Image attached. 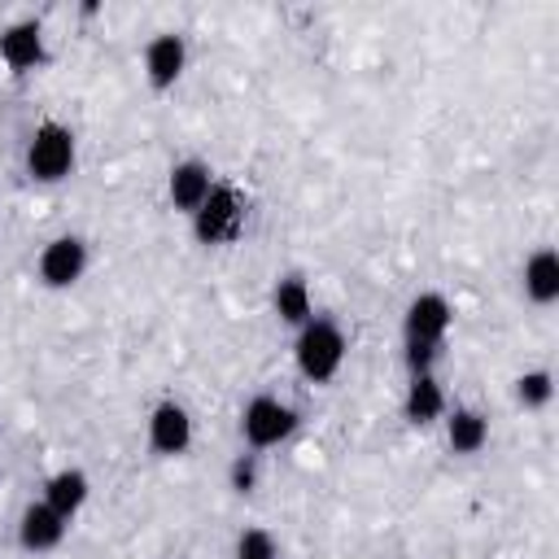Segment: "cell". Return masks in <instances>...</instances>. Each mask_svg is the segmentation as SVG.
Segmentation results:
<instances>
[{"label": "cell", "instance_id": "1", "mask_svg": "<svg viewBox=\"0 0 559 559\" xmlns=\"http://www.w3.org/2000/svg\"><path fill=\"white\" fill-rule=\"evenodd\" d=\"M345 354H349V341H345V332H341V323H336V319L314 314L310 323H301V328H297L293 362H297V371H301L306 380L328 384V380L345 367Z\"/></svg>", "mask_w": 559, "mask_h": 559}, {"label": "cell", "instance_id": "2", "mask_svg": "<svg viewBox=\"0 0 559 559\" xmlns=\"http://www.w3.org/2000/svg\"><path fill=\"white\" fill-rule=\"evenodd\" d=\"M245 223H249V197L236 188V183H218L210 188V197L201 201V210L192 214V236L201 245H236L245 236Z\"/></svg>", "mask_w": 559, "mask_h": 559}, {"label": "cell", "instance_id": "3", "mask_svg": "<svg viewBox=\"0 0 559 559\" xmlns=\"http://www.w3.org/2000/svg\"><path fill=\"white\" fill-rule=\"evenodd\" d=\"M74 162H79L74 131L57 118H44L26 140V175L35 183H61V179H70Z\"/></svg>", "mask_w": 559, "mask_h": 559}, {"label": "cell", "instance_id": "4", "mask_svg": "<svg viewBox=\"0 0 559 559\" xmlns=\"http://www.w3.org/2000/svg\"><path fill=\"white\" fill-rule=\"evenodd\" d=\"M297 424H301V411H297L293 402L275 397V393H258V397H249L245 411H240V437H245V445H249L253 454L284 445V441L297 432Z\"/></svg>", "mask_w": 559, "mask_h": 559}, {"label": "cell", "instance_id": "5", "mask_svg": "<svg viewBox=\"0 0 559 559\" xmlns=\"http://www.w3.org/2000/svg\"><path fill=\"white\" fill-rule=\"evenodd\" d=\"M35 271H39V284H44V288H70V284H79L83 271H87V240L74 236V231L52 236V240L39 249Z\"/></svg>", "mask_w": 559, "mask_h": 559}, {"label": "cell", "instance_id": "6", "mask_svg": "<svg viewBox=\"0 0 559 559\" xmlns=\"http://www.w3.org/2000/svg\"><path fill=\"white\" fill-rule=\"evenodd\" d=\"M0 61L13 70V74H31L48 61V35H44V22L39 17H17L0 31Z\"/></svg>", "mask_w": 559, "mask_h": 559}, {"label": "cell", "instance_id": "7", "mask_svg": "<svg viewBox=\"0 0 559 559\" xmlns=\"http://www.w3.org/2000/svg\"><path fill=\"white\" fill-rule=\"evenodd\" d=\"M450 323H454V306L445 301V293H419L406 306L402 336H406V345H445Z\"/></svg>", "mask_w": 559, "mask_h": 559}, {"label": "cell", "instance_id": "8", "mask_svg": "<svg viewBox=\"0 0 559 559\" xmlns=\"http://www.w3.org/2000/svg\"><path fill=\"white\" fill-rule=\"evenodd\" d=\"M188 445H192V415H188V406L175 402V397H162L148 411V450L162 454V459H179Z\"/></svg>", "mask_w": 559, "mask_h": 559}, {"label": "cell", "instance_id": "9", "mask_svg": "<svg viewBox=\"0 0 559 559\" xmlns=\"http://www.w3.org/2000/svg\"><path fill=\"white\" fill-rule=\"evenodd\" d=\"M188 70V39L175 31H162L144 44V79L153 92H170Z\"/></svg>", "mask_w": 559, "mask_h": 559}, {"label": "cell", "instance_id": "10", "mask_svg": "<svg viewBox=\"0 0 559 559\" xmlns=\"http://www.w3.org/2000/svg\"><path fill=\"white\" fill-rule=\"evenodd\" d=\"M210 188H214V170H210L201 157H183V162H175L170 175H166V197H170V205H175L179 214H188V218L201 210V201L210 197Z\"/></svg>", "mask_w": 559, "mask_h": 559}, {"label": "cell", "instance_id": "11", "mask_svg": "<svg viewBox=\"0 0 559 559\" xmlns=\"http://www.w3.org/2000/svg\"><path fill=\"white\" fill-rule=\"evenodd\" d=\"M66 533H70V520L57 515L44 498L31 502V507L22 511V520H17V546L31 550V555H48V550H57V546L66 542Z\"/></svg>", "mask_w": 559, "mask_h": 559}, {"label": "cell", "instance_id": "12", "mask_svg": "<svg viewBox=\"0 0 559 559\" xmlns=\"http://www.w3.org/2000/svg\"><path fill=\"white\" fill-rule=\"evenodd\" d=\"M445 411H450V402H445L441 380H437L432 371L411 376V384H406V393H402V415H406V424L428 428V424L445 419Z\"/></svg>", "mask_w": 559, "mask_h": 559}, {"label": "cell", "instance_id": "13", "mask_svg": "<svg viewBox=\"0 0 559 559\" xmlns=\"http://www.w3.org/2000/svg\"><path fill=\"white\" fill-rule=\"evenodd\" d=\"M87 498H92V480H87L83 467H61L44 480V502L66 520H74L87 507Z\"/></svg>", "mask_w": 559, "mask_h": 559}, {"label": "cell", "instance_id": "14", "mask_svg": "<svg viewBox=\"0 0 559 559\" xmlns=\"http://www.w3.org/2000/svg\"><path fill=\"white\" fill-rule=\"evenodd\" d=\"M524 297L533 306H555L559 301V253L550 245L528 253V262H524Z\"/></svg>", "mask_w": 559, "mask_h": 559}, {"label": "cell", "instance_id": "15", "mask_svg": "<svg viewBox=\"0 0 559 559\" xmlns=\"http://www.w3.org/2000/svg\"><path fill=\"white\" fill-rule=\"evenodd\" d=\"M445 445L454 454H480L489 445V419L476 411V406H454L445 411Z\"/></svg>", "mask_w": 559, "mask_h": 559}, {"label": "cell", "instance_id": "16", "mask_svg": "<svg viewBox=\"0 0 559 559\" xmlns=\"http://www.w3.org/2000/svg\"><path fill=\"white\" fill-rule=\"evenodd\" d=\"M271 306H275L280 323H288V328H301L314 319V297H310V284L301 275H284L271 293Z\"/></svg>", "mask_w": 559, "mask_h": 559}, {"label": "cell", "instance_id": "17", "mask_svg": "<svg viewBox=\"0 0 559 559\" xmlns=\"http://www.w3.org/2000/svg\"><path fill=\"white\" fill-rule=\"evenodd\" d=\"M550 397H555V376H550L546 367H533V371H524V376L515 380V402H520L524 411H546Z\"/></svg>", "mask_w": 559, "mask_h": 559}, {"label": "cell", "instance_id": "18", "mask_svg": "<svg viewBox=\"0 0 559 559\" xmlns=\"http://www.w3.org/2000/svg\"><path fill=\"white\" fill-rule=\"evenodd\" d=\"M227 485H231L236 493H253V489H258V454H253V450H240V454L231 459Z\"/></svg>", "mask_w": 559, "mask_h": 559}, {"label": "cell", "instance_id": "19", "mask_svg": "<svg viewBox=\"0 0 559 559\" xmlns=\"http://www.w3.org/2000/svg\"><path fill=\"white\" fill-rule=\"evenodd\" d=\"M236 559H275V537L266 528H245L236 542Z\"/></svg>", "mask_w": 559, "mask_h": 559}]
</instances>
